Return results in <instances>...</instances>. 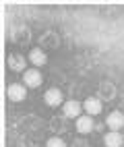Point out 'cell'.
I'll return each mask as SVG.
<instances>
[{"label":"cell","instance_id":"cell-3","mask_svg":"<svg viewBox=\"0 0 124 147\" xmlns=\"http://www.w3.org/2000/svg\"><path fill=\"white\" fill-rule=\"evenodd\" d=\"M81 110H83V104L74 102V100H68V102L62 104V112H64L66 118H79V116H81Z\"/></svg>","mask_w":124,"mask_h":147},{"label":"cell","instance_id":"cell-2","mask_svg":"<svg viewBox=\"0 0 124 147\" xmlns=\"http://www.w3.org/2000/svg\"><path fill=\"white\" fill-rule=\"evenodd\" d=\"M6 95H8V100H13V102H23L25 95H27V89H25L23 83H13V85H8Z\"/></svg>","mask_w":124,"mask_h":147},{"label":"cell","instance_id":"cell-1","mask_svg":"<svg viewBox=\"0 0 124 147\" xmlns=\"http://www.w3.org/2000/svg\"><path fill=\"white\" fill-rule=\"evenodd\" d=\"M42 73L37 71V68H29V71L23 73V85L29 87V89H33V87H40L42 85Z\"/></svg>","mask_w":124,"mask_h":147},{"label":"cell","instance_id":"cell-12","mask_svg":"<svg viewBox=\"0 0 124 147\" xmlns=\"http://www.w3.org/2000/svg\"><path fill=\"white\" fill-rule=\"evenodd\" d=\"M46 147H66V143H64V139H60V137H52V139L46 143Z\"/></svg>","mask_w":124,"mask_h":147},{"label":"cell","instance_id":"cell-10","mask_svg":"<svg viewBox=\"0 0 124 147\" xmlns=\"http://www.w3.org/2000/svg\"><path fill=\"white\" fill-rule=\"evenodd\" d=\"M29 60L35 66H44L48 62V56H46V52L42 50V48H33V50L29 52Z\"/></svg>","mask_w":124,"mask_h":147},{"label":"cell","instance_id":"cell-9","mask_svg":"<svg viewBox=\"0 0 124 147\" xmlns=\"http://www.w3.org/2000/svg\"><path fill=\"white\" fill-rule=\"evenodd\" d=\"M103 143L106 147H124V135H120L118 131H110L103 137Z\"/></svg>","mask_w":124,"mask_h":147},{"label":"cell","instance_id":"cell-13","mask_svg":"<svg viewBox=\"0 0 124 147\" xmlns=\"http://www.w3.org/2000/svg\"><path fill=\"white\" fill-rule=\"evenodd\" d=\"M72 147H87V143H85V141H81V143H79V139H77V143H74Z\"/></svg>","mask_w":124,"mask_h":147},{"label":"cell","instance_id":"cell-5","mask_svg":"<svg viewBox=\"0 0 124 147\" xmlns=\"http://www.w3.org/2000/svg\"><path fill=\"white\" fill-rule=\"evenodd\" d=\"M83 108H85V112H87V116H97L103 110V104H101L99 97H87V100L83 102Z\"/></svg>","mask_w":124,"mask_h":147},{"label":"cell","instance_id":"cell-4","mask_svg":"<svg viewBox=\"0 0 124 147\" xmlns=\"http://www.w3.org/2000/svg\"><path fill=\"white\" fill-rule=\"evenodd\" d=\"M106 126L110 131H118L120 133V129L124 126V114L122 112H110L106 116Z\"/></svg>","mask_w":124,"mask_h":147},{"label":"cell","instance_id":"cell-7","mask_svg":"<svg viewBox=\"0 0 124 147\" xmlns=\"http://www.w3.org/2000/svg\"><path fill=\"white\" fill-rule=\"evenodd\" d=\"M44 102H46V106H52V108L60 106V104H62V91L58 89V87H52V89H48L46 95H44Z\"/></svg>","mask_w":124,"mask_h":147},{"label":"cell","instance_id":"cell-11","mask_svg":"<svg viewBox=\"0 0 124 147\" xmlns=\"http://www.w3.org/2000/svg\"><path fill=\"white\" fill-rule=\"evenodd\" d=\"M116 95V87L112 83H101L99 87V100H112V97Z\"/></svg>","mask_w":124,"mask_h":147},{"label":"cell","instance_id":"cell-6","mask_svg":"<svg viewBox=\"0 0 124 147\" xmlns=\"http://www.w3.org/2000/svg\"><path fill=\"white\" fill-rule=\"evenodd\" d=\"M8 68H13L15 73H25L27 71V60L23 54H11L8 56Z\"/></svg>","mask_w":124,"mask_h":147},{"label":"cell","instance_id":"cell-8","mask_svg":"<svg viewBox=\"0 0 124 147\" xmlns=\"http://www.w3.org/2000/svg\"><path fill=\"white\" fill-rule=\"evenodd\" d=\"M74 126H77V131H79L81 135H87V133H91V131L95 129L91 116H79L77 122H74Z\"/></svg>","mask_w":124,"mask_h":147}]
</instances>
